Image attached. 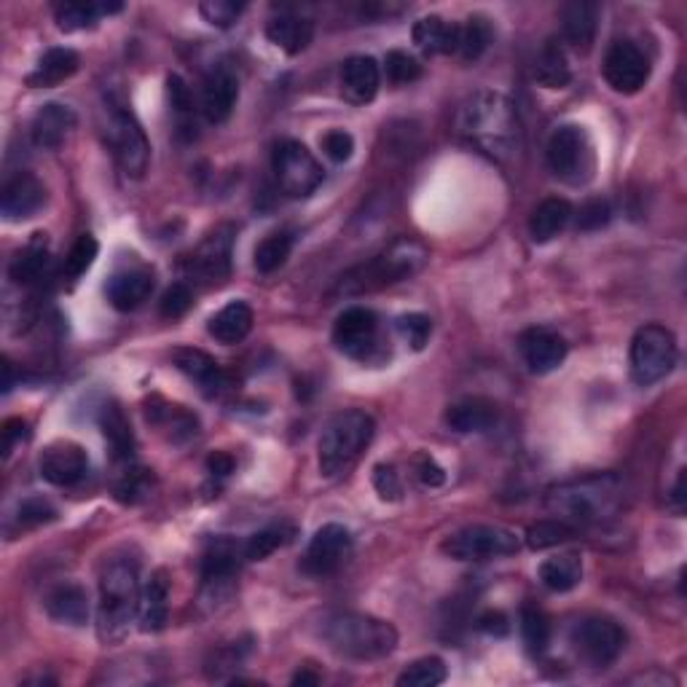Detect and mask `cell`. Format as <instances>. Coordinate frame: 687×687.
Masks as SVG:
<instances>
[{
  "mask_svg": "<svg viewBox=\"0 0 687 687\" xmlns=\"http://www.w3.org/2000/svg\"><path fill=\"white\" fill-rule=\"evenodd\" d=\"M38 470L44 475V481H49L52 486L68 489V486L81 484L89 475V457L74 441H57L44 449V454L38 460Z\"/></svg>",
  "mask_w": 687,
  "mask_h": 687,
  "instance_id": "ac0fdd59",
  "label": "cell"
},
{
  "mask_svg": "<svg viewBox=\"0 0 687 687\" xmlns=\"http://www.w3.org/2000/svg\"><path fill=\"white\" fill-rule=\"evenodd\" d=\"M49 269V239L46 234H33V239L22 247L9 267V277L16 285H35L46 277Z\"/></svg>",
  "mask_w": 687,
  "mask_h": 687,
  "instance_id": "1f68e13d",
  "label": "cell"
},
{
  "mask_svg": "<svg viewBox=\"0 0 687 687\" xmlns=\"http://www.w3.org/2000/svg\"><path fill=\"white\" fill-rule=\"evenodd\" d=\"M650 70L653 68H650L647 54L639 49L634 41H615L601 63L605 81L618 94H637L650 81Z\"/></svg>",
  "mask_w": 687,
  "mask_h": 687,
  "instance_id": "5bb4252c",
  "label": "cell"
},
{
  "mask_svg": "<svg viewBox=\"0 0 687 687\" xmlns=\"http://www.w3.org/2000/svg\"><path fill=\"white\" fill-rule=\"evenodd\" d=\"M239 100V78L228 65H215L202 83L199 111L210 124H223Z\"/></svg>",
  "mask_w": 687,
  "mask_h": 687,
  "instance_id": "d6986e66",
  "label": "cell"
},
{
  "mask_svg": "<svg viewBox=\"0 0 687 687\" xmlns=\"http://www.w3.org/2000/svg\"><path fill=\"white\" fill-rule=\"evenodd\" d=\"M252 319L256 317H252V309L245 301H232V304L223 306L218 315L210 317L207 330L215 341L234 347V344L245 341L247 336H250Z\"/></svg>",
  "mask_w": 687,
  "mask_h": 687,
  "instance_id": "d6a6232c",
  "label": "cell"
},
{
  "mask_svg": "<svg viewBox=\"0 0 687 687\" xmlns=\"http://www.w3.org/2000/svg\"><path fill=\"white\" fill-rule=\"evenodd\" d=\"M54 518H57V508L44 497H27L16 508V527L20 529L44 527V523H52Z\"/></svg>",
  "mask_w": 687,
  "mask_h": 687,
  "instance_id": "816d5d0a",
  "label": "cell"
},
{
  "mask_svg": "<svg viewBox=\"0 0 687 687\" xmlns=\"http://www.w3.org/2000/svg\"><path fill=\"white\" fill-rule=\"evenodd\" d=\"M172 363L174 369L183 373L185 379L196 384L204 395L213 397L218 395L226 384V376H223V369L215 363V358H210L207 352L194 347H178L172 352Z\"/></svg>",
  "mask_w": 687,
  "mask_h": 687,
  "instance_id": "d4e9b609",
  "label": "cell"
},
{
  "mask_svg": "<svg viewBox=\"0 0 687 687\" xmlns=\"http://www.w3.org/2000/svg\"><path fill=\"white\" fill-rule=\"evenodd\" d=\"M572 215L575 213H572V204L566 199H545L529 218V237L538 245L551 243L570 226Z\"/></svg>",
  "mask_w": 687,
  "mask_h": 687,
  "instance_id": "8d00e7d4",
  "label": "cell"
},
{
  "mask_svg": "<svg viewBox=\"0 0 687 687\" xmlns=\"http://www.w3.org/2000/svg\"><path fill=\"white\" fill-rule=\"evenodd\" d=\"M105 140L113 150L119 170L126 178H143L150 161V143L135 113L122 102H111L105 122Z\"/></svg>",
  "mask_w": 687,
  "mask_h": 687,
  "instance_id": "ba28073f",
  "label": "cell"
},
{
  "mask_svg": "<svg viewBox=\"0 0 687 687\" xmlns=\"http://www.w3.org/2000/svg\"><path fill=\"white\" fill-rule=\"evenodd\" d=\"M27 436H30V430H27V421L25 419H9V421H5V425H3V451H5V457H9L11 451H14L16 443L27 441Z\"/></svg>",
  "mask_w": 687,
  "mask_h": 687,
  "instance_id": "6125c7cd",
  "label": "cell"
},
{
  "mask_svg": "<svg viewBox=\"0 0 687 687\" xmlns=\"http://www.w3.org/2000/svg\"><path fill=\"white\" fill-rule=\"evenodd\" d=\"M379 83H382V70L373 57L358 54L349 57L341 68V94L352 105H369V102L379 94Z\"/></svg>",
  "mask_w": 687,
  "mask_h": 687,
  "instance_id": "cb8c5ba5",
  "label": "cell"
},
{
  "mask_svg": "<svg viewBox=\"0 0 687 687\" xmlns=\"http://www.w3.org/2000/svg\"><path fill=\"white\" fill-rule=\"evenodd\" d=\"M319 637L341 658L379 661L397 647V631L387 620L363 612H334L319 623Z\"/></svg>",
  "mask_w": 687,
  "mask_h": 687,
  "instance_id": "277c9868",
  "label": "cell"
},
{
  "mask_svg": "<svg viewBox=\"0 0 687 687\" xmlns=\"http://www.w3.org/2000/svg\"><path fill=\"white\" fill-rule=\"evenodd\" d=\"M113 492H116V499H122V503L126 505H135V503H140V499H146L150 494L148 470L137 468L135 462H132V465H124L116 486H113Z\"/></svg>",
  "mask_w": 687,
  "mask_h": 687,
  "instance_id": "f6af8a7d",
  "label": "cell"
},
{
  "mask_svg": "<svg viewBox=\"0 0 687 687\" xmlns=\"http://www.w3.org/2000/svg\"><path fill=\"white\" fill-rule=\"evenodd\" d=\"M414 473H417V478L427 489H438V486L446 484V470L430 454H421V451L414 457Z\"/></svg>",
  "mask_w": 687,
  "mask_h": 687,
  "instance_id": "91938a15",
  "label": "cell"
},
{
  "mask_svg": "<svg viewBox=\"0 0 687 687\" xmlns=\"http://www.w3.org/2000/svg\"><path fill=\"white\" fill-rule=\"evenodd\" d=\"M534 81L545 89H564L572 81L566 54L556 41H548L538 54V59H534Z\"/></svg>",
  "mask_w": 687,
  "mask_h": 687,
  "instance_id": "ab89813d",
  "label": "cell"
},
{
  "mask_svg": "<svg viewBox=\"0 0 687 687\" xmlns=\"http://www.w3.org/2000/svg\"><path fill=\"white\" fill-rule=\"evenodd\" d=\"M545 159L551 172L570 185H583L594 178V146L586 126L564 124L551 135L545 148Z\"/></svg>",
  "mask_w": 687,
  "mask_h": 687,
  "instance_id": "9c48e42d",
  "label": "cell"
},
{
  "mask_svg": "<svg viewBox=\"0 0 687 687\" xmlns=\"http://www.w3.org/2000/svg\"><path fill=\"white\" fill-rule=\"evenodd\" d=\"M352 553V532L341 523H325L304 553V572L312 577L334 575Z\"/></svg>",
  "mask_w": 687,
  "mask_h": 687,
  "instance_id": "e0dca14e",
  "label": "cell"
},
{
  "mask_svg": "<svg viewBox=\"0 0 687 687\" xmlns=\"http://www.w3.org/2000/svg\"><path fill=\"white\" fill-rule=\"evenodd\" d=\"M122 3H83V0H68L54 9V20L63 33H76V30H89L98 25L100 16L119 14Z\"/></svg>",
  "mask_w": 687,
  "mask_h": 687,
  "instance_id": "74e56055",
  "label": "cell"
},
{
  "mask_svg": "<svg viewBox=\"0 0 687 687\" xmlns=\"http://www.w3.org/2000/svg\"><path fill=\"white\" fill-rule=\"evenodd\" d=\"M167 612H170V581H167V572H154L148 577V583L143 586L140 596V629L146 634H156V631L165 629Z\"/></svg>",
  "mask_w": 687,
  "mask_h": 687,
  "instance_id": "f546056e",
  "label": "cell"
},
{
  "mask_svg": "<svg viewBox=\"0 0 687 687\" xmlns=\"http://www.w3.org/2000/svg\"><path fill=\"white\" fill-rule=\"evenodd\" d=\"M612 218V207L607 199H588L581 210H577V228L581 232H599Z\"/></svg>",
  "mask_w": 687,
  "mask_h": 687,
  "instance_id": "11a10c76",
  "label": "cell"
},
{
  "mask_svg": "<svg viewBox=\"0 0 687 687\" xmlns=\"http://www.w3.org/2000/svg\"><path fill=\"white\" fill-rule=\"evenodd\" d=\"M427 261H430V250L425 245L417 243V239L401 237L390 247H384L379 256L341 274L330 295L334 299H341V295L344 299H352V295L384 291V288H393L397 282L412 280L414 274L425 269Z\"/></svg>",
  "mask_w": 687,
  "mask_h": 687,
  "instance_id": "3957f363",
  "label": "cell"
},
{
  "mask_svg": "<svg viewBox=\"0 0 687 687\" xmlns=\"http://www.w3.org/2000/svg\"><path fill=\"white\" fill-rule=\"evenodd\" d=\"M167 94H170V105L178 116L180 132H189V137H194V98H191V89L185 87V81L180 76L167 78Z\"/></svg>",
  "mask_w": 687,
  "mask_h": 687,
  "instance_id": "7dc6e473",
  "label": "cell"
},
{
  "mask_svg": "<svg viewBox=\"0 0 687 687\" xmlns=\"http://www.w3.org/2000/svg\"><path fill=\"white\" fill-rule=\"evenodd\" d=\"M271 170L282 194L291 199H306L323 185V165L309 148L299 140H280L271 154Z\"/></svg>",
  "mask_w": 687,
  "mask_h": 687,
  "instance_id": "30bf717a",
  "label": "cell"
},
{
  "mask_svg": "<svg viewBox=\"0 0 687 687\" xmlns=\"http://www.w3.org/2000/svg\"><path fill=\"white\" fill-rule=\"evenodd\" d=\"M267 38L277 49L295 57V54L309 49L312 38H315V22L306 20V16L291 14V11H282L280 16H271L269 20Z\"/></svg>",
  "mask_w": 687,
  "mask_h": 687,
  "instance_id": "484cf974",
  "label": "cell"
},
{
  "mask_svg": "<svg viewBox=\"0 0 687 687\" xmlns=\"http://www.w3.org/2000/svg\"><path fill=\"white\" fill-rule=\"evenodd\" d=\"M207 470H210V475H215V478H226V475H232L234 473L232 454H226V451H215V454H210Z\"/></svg>",
  "mask_w": 687,
  "mask_h": 687,
  "instance_id": "be15d7a7",
  "label": "cell"
},
{
  "mask_svg": "<svg viewBox=\"0 0 687 687\" xmlns=\"http://www.w3.org/2000/svg\"><path fill=\"white\" fill-rule=\"evenodd\" d=\"M494 41V30L486 16H470L465 25H460V44H457V54L465 63H475L484 57Z\"/></svg>",
  "mask_w": 687,
  "mask_h": 687,
  "instance_id": "60d3db41",
  "label": "cell"
},
{
  "mask_svg": "<svg viewBox=\"0 0 687 687\" xmlns=\"http://www.w3.org/2000/svg\"><path fill=\"white\" fill-rule=\"evenodd\" d=\"M572 644H575L577 655L594 668H605L618 661V655L626 647V634L618 623L601 615H590L583 618L572 631Z\"/></svg>",
  "mask_w": 687,
  "mask_h": 687,
  "instance_id": "7c38bea8",
  "label": "cell"
},
{
  "mask_svg": "<svg viewBox=\"0 0 687 687\" xmlns=\"http://www.w3.org/2000/svg\"><path fill=\"white\" fill-rule=\"evenodd\" d=\"M199 14L204 16V22H210L213 27L228 30L237 25L239 16L245 14V3H234V0H204L199 5Z\"/></svg>",
  "mask_w": 687,
  "mask_h": 687,
  "instance_id": "db71d44e",
  "label": "cell"
},
{
  "mask_svg": "<svg viewBox=\"0 0 687 687\" xmlns=\"http://www.w3.org/2000/svg\"><path fill=\"white\" fill-rule=\"evenodd\" d=\"M384 74H387V78L395 83V87H406V83L419 81L421 65L412 57V54L395 49L387 54V59H384Z\"/></svg>",
  "mask_w": 687,
  "mask_h": 687,
  "instance_id": "f5cc1de1",
  "label": "cell"
},
{
  "mask_svg": "<svg viewBox=\"0 0 687 687\" xmlns=\"http://www.w3.org/2000/svg\"><path fill=\"white\" fill-rule=\"evenodd\" d=\"M191 304H194V293H191V288L185 285V282H174L170 291L161 295L159 312H161V317H167V319H180L185 312L191 309Z\"/></svg>",
  "mask_w": 687,
  "mask_h": 687,
  "instance_id": "9f6ffc18",
  "label": "cell"
},
{
  "mask_svg": "<svg viewBox=\"0 0 687 687\" xmlns=\"http://www.w3.org/2000/svg\"><path fill=\"white\" fill-rule=\"evenodd\" d=\"M446 556L457 562H489V559L514 556L521 548L516 532L505 527H492V523H473V527L460 529L443 540Z\"/></svg>",
  "mask_w": 687,
  "mask_h": 687,
  "instance_id": "8fae6325",
  "label": "cell"
},
{
  "mask_svg": "<svg viewBox=\"0 0 687 687\" xmlns=\"http://www.w3.org/2000/svg\"><path fill=\"white\" fill-rule=\"evenodd\" d=\"M245 562V542L232 538H215L202 553V588L213 599H221L232 588L239 564Z\"/></svg>",
  "mask_w": 687,
  "mask_h": 687,
  "instance_id": "2e32d148",
  "label": "cell"
},
{
  "mask_svg": "<svg viewBox=\"0 0 687 687\" xmlns=\"http://www.w3.org/2000/svg\"><path fill=\"white\" fill-rule=\"evenodd\" d=\"M478 629L489 637H505L510 631V620L505 612L489 610L478 618Z\"/></svg>",
  "mask_w": 687,
  "mask_h": 687,
  "instance_id": "94428289",
  "label": "cell"
},
{
  "mask_svg": "<svg viewBox=\"0 0 687 687\" xmlns=\"http://www.w3.org/2000/svg\"><path fill=\"white\" fill-rule=\"evenodd\" d=\"M317 683H319V677L312 672H299L293 677V685H317Z\"/></svg>",
  "mask_w": 687,
  "mask_h": 687,
  "instance_id": "e7e4bbea",
  "label": "cell"
},
{
  "mask_svg": "<svg viewBox=\"0 0 687 687\" xmlns=\"http://www.w3.org/2000/svg\"><path fill=\"white\" fill-rule=\"evenodd\" d=\"M373 432H376V421L360 408H349V412L330 417L317 443L319 473L325 478H339L347 470H352L354 462L371 446Z\"/></svg>",
  "mask_w": 687,
  "mask_h": 687,
  "instance_id": "8992f818",
  "label": "cell"
},
{
  "mask_svg": "<svg viewBox=\"0 0 687 687\" xmlns=\"http://www.w3.org/2000/svg\"><path fill=\"white\" fill-rule=\"evenodd\" d=\"M414 44L425 54H457L460 44V25L446 22L443 16H421L414 25Z\"/></svg>",
  "mask_w": 687,
  "mask_h": 687,
  "instance_id": "d590c367",
  "label": "cell"
},
{
  "mask_svg": "<svg viewBox=\"0 0 687 687\" xmlns=\"http://www.w3.org/2000/svg\"><path fill=\"white\" fill-rule=\"evenodd\" d=\"M78 65H81V59H78V54L74 49L54 46V49H49L44 57L38 59L35 70L27 76V83L33 89L57 87V83L68 81L70 76H76Z\"/></svg>",
  "mask_w": 687,
  "mask_h": 687,
  "instance_id": "e575fe53",
  "label": "cell"
},
{
  "mask_svg": "<svg viewBox=\"0 0 687 687\" xmlns=\"http://www.w3.org/2000/svg\"><path fill=\"white\" fill-rule=\"evenodd\" d=\"M98 252H100L98 239H94L92 234H81V237L74 243V247H70L68 256H65L63 271L70 277V280H78L81 274H87V269L92 267Z\"/></svg>",
  "mask_w": 687,
  "mask_h": 687,
  "instance_id": "c3c4849f",
  "label": "cell"
},
{
  "mask_svg": "<svg viewBox=\"0 0 687 687\" xmlns=\"http://www.w3.org/2000/svg\"><path fill=\"white\" fill-rule=\"evenodd\" d=\"M397 334H401V339L406 341L414 352H421L432 336V319L427 315H419V312L397 317Z\"/></svg>",
  "mask_w": 687,
  "mask_h": 687,
  "instance_id": "f907efd6",
  "label": "cell"
},
{
  "mask_svg": "<svg viewBox=\"0 0 687 687\" xmlns=\"http://www.w3.org/2000/svg\"><path fill=\"white\" fill-rule=\"evenodd\" d=\"M446 683V663L436 655L414 661L406 672L397 677V687H436Z\"/></svg>",
  "mask_w": 687,
  "mask_h": 687,
  "instance_id": "ee69618b",
  "label": "cell"
},
{
  "mask_svg": "<svg viewBox=\"0 0 687 687\" xmlns=\"http://www.w3.org/2000/svg\"><path fill=\"white\" fill-rule=\"evenodd\" d=\"M156 288V274L150 267H135L116 271V274L108 280L105 295L111 301L113 309L119 312H132L137 306H143L150 299Z\"/></svg>",
  "mask_w": 687,
  "mask_h": 687,
  "instance_id": "7402d4cb",
  "label": "cell"
},
{
  "mask_svg": "<svg viewBox=\"0 0 687 687\" xmlns=\"http://www.w3.org/2000/svg\"><path fill=\"white\" fill-rule=\"evenodd\" d=\"M518 349H521V358L527 363V369L532 373H551L566 360V341L559 334L548 328H529L523 330L521 339H518Z\"/></svg>",
  "mask_w": 687,
  "mask_h": 687,
  "instance_id": "44dd1931",
  "label": "cell"
},
{
  "mask_svg": "<svg viewBox=\"0 0 687 687\" xmlns=\"http://www.w3.org/2000/svg\"><path fill=\"white\" fill-rule=\"evenodd\" d=\"M334 344L352 360H371L379 349V317L365 306H349L334 325Z\"/></svg>",
  "mask_w": 687,
  "mask_h": 687,
  "instance_id": "9a60e30c",
  "label": "cell"
},
{
  "mask_svg": "<svg viewBox=\"0 0 687 687\" xmlns=\"http://www.w3.org/2000/svg\"><path fill=\"white\" fill-rule=\"evenodd\" d=\"M373 486H376L379 497L387 499V503H395L403 494L401 475H397V470L393 465H384V462L373 468Z\"/></svg>",
  "mask_w": 687,
  "mask_h": 687,
  "instance_id": "680465c9",
  "label": "cell"
},
{
  "mask_svg": "<svg viewBox=\"0 0 687 687\" xmlns=\"http://www.w3.org/2000/svg\"><path fill=\"white\" fill-rule=\"evenodd\" d=\"M457 126L475 148H481L486 156L503 161V165L518 159L523 148L521 122H518L514 102L499 92H486L484 89V92H475L473 98H468L465 105L460 108Z\"/></svg>",
  "mask_w": 687,
  "mask_h": 687,
  "instance_id": "6da1fadb",
  "label": "cell"
},
{
  "mask_svg": "<svg viewBox=\"0 0 687 687\" xmlns=\"http://www.w3.org/2000/svg\"><path fill=\"white\" fill-rule=\"evenodd\" d=\"M140 572L132 559H113L100 575L98 634L105 644H116L129 634L132 620L140 615Z\"/></svg>",
  "mask_w": 687,
  "mask_h": 687,
  "instance_id": "5b68a950",
  "label": "cell"
},
{
  "mask_svg": "<svg viewBox=\"0 0 687 687\" xmlns=\"http://www.w3.org/2000/svg\"><path fill=\"white\" fill-rule=\"evenodd\" d=\"M293 250V234L291 232H274L267 239H261V245L256 247V269L261 274H271L280 267H285V261L291 258Z\"/></svg>",
  "mask_w": 687,
  "mask_h": 687,
  "instance_id": "b9f144b4",
  "label": "cell"
},
{
  "mask_svg": "<svg viewBox=\"0 0 687 687\" xmlns=\"http://www.w3.org/2000/svg\"><path fill=\"white\" fill-rule=\"evenodd\" d=\"M572 534H575V527L559 521V518H545V521L532 523V527L527 529V545L532 548V551H545V548L566 542Z\"/></svg>",
  "mask_w": 687,
  "mask_h": 687,
  "instance_id": "bcb514c9",
  "label": "cell"
},
{
  "mask_svg": "<svg viewBox=\"0 0 687 687\" xmlns=\"http://www.w3.org/2000/svg\"><path fill=\"white\" fill-rule=\"evenodd\" d=\"M443 419L454 432H486L497 421V406L486 397H462L446 408Z\"/></svg>",
  "mask_w": 687,
  "mask_h": 687,
  "instance_id": "4316f807",
  "label": "cell"
},
{
  "mask_svg": "<svg viewBox=\"0 0 687 687\" xmlns=\"http://www.w3.org/2000/svg\"><path fill=\"white\" fill-rule=\"evenodd\" d=\"M232 252H234V228L221 226L196 247L191 256L183 258V271L191 280L204 285H218L232 274Z\"/></svg>",
  "mask_w": 687,
  "mask_h": 687,
  "instance_id": "4fadbf2b",
  "label": "cell"
},
{
  "mask_svg": "<svg viewBox=\"0 0 687 687\" xmlns=\"http://www.w3.org/2000/svg\"><path fill=\"white\" fill-rule=\"evenodd\" d=\"M288 542V532L282 527H269L261 532L250 534L245 542V562H263L269 559L277 548H282Z\"/></svg>",
  "mask_w": 687,
  "mask_h": 687,
  "instance_id": "681fc988",
  "label": "cell"
},
{
  "mask_svg": "<svg viewBox=\"0 0 687 687\" xmlns=\"http://www.w3.org/2000/svg\"><path fill=\"white\" fill-rule=\"evenodd\" d=\"M46 204V189L35 174L16 172L5 180L3 194H0V213L5 221H27L41 213Z\"/></svg>",
  "mask_w": 687,
  "mask_h": 687,
  "instance_id": "ffe728a7",
  "label": "cell"
},
{
  "mask_svg": "<svg viewBox=\"0 0 687 687\" xmlns=\"http://www.w3.org/2000/svg\"><path fill=\"white\" fill-rule=\"evenodd\" d=\"M319 146H323L325 156L336 165H344V161L352 159L354 154V137L349 135L347 129H330L319 137Z\"/></svg>",
  "mask_w": 687,
  "mask_h": 687,
  "instance_id": "6f0895ef",
  "label": "cell"
},
{
  "mask_svg": "<svg viewBox=\"0 0 687 687\" xmlns=\"http://www.w3.org/2000/svg\"><path fill=\"white\" fill-rule=\"evenodd\" d=\"M540 583L553 594H566V590L577 588L583 581V562L575 553H562L548 562L540 564Z\"/></svg>",
  "mask_w": 687,
  "mask_h": 687,
  "instance_id": "f35d334b",
  "label": "cell"
},
{
  "mask_svg": "<svg viewBox=\"0 0 687 687\" xmlns=\"http://www.w3.org/2000/svg\"><path fill=\"white\" fill-rule=\"evenodd\" d=\"M562 27L570 46H575L577 52H588L599 27V5L590 0H572L562 9Z\"/></svg>",
  "mask_w": 687,
  "mask_h": 687,
  "instance_id": "83f0119b",
  "label": "cell"
},
{
  "mask_svg": "<svg viewBox=\"0 0 687 687\" xmlns=\"http://www.w3.org/2000/svg\"><path fill=\"white\" fill-rule=\"evenodd\" d=\"M46 612L65 626H83L89 620V594L78 583H63L46 596Z\"/></svg>",
  "mask_w": 687,
  "mask_h": 687,
  "instance_id": "4dcf8cb0",
  "label": "cell"
},
{
  "mask_svg": "<svg viewBox=\"0 0 687 687\" xmlns=\"http://www.w3.org/2000/svg\"><path fill=\"white\" fill-rule=\"evenodd\" d=\"M74 129L76 113L74 108L63 105V102H46V105L33 116V124H30L33 143L44 150H57L65 140H68V135Z\"/></svg>",
  "mask_w": 687,
  "mask_h": 687,
  "instance_id": "603a6c76",
  "label": "cell"
},
{
  "mask_svg": "<svg viewBox=\"0 0 687 687\" xmlns=\"http://www.w3.org/2000/svg\"><path fill=\"white\" fill-rule=\"evenodd\" d=\"M679 358L677 339L668 328L650 323L631 339V379L639 387H653L674 371Z\"/></svg>",
  "mask_w": 687,
  "mask_h": 687,
  "instance_id": "52a82bcc",
  "label": "cell"
},
{
  "mask_svg": "<svg viewBox=\"0 0 687 687\" xmlns=\"http://www.w3.org/2000/svg\"><path fill=\"white\" fill-rule=\"evenodd\" d=\"M100 427L105 436L111 454L119 465H132L135 462V432H132L129 419L116 403H105L100 412Z\"/></svg>",
  "mask_w": 687,
  "mask_h": 687,
  "instance_id": "f1b7e54d",
  "label": "cell"
},
{
  "mask_svg": "<svg viewBox=\"0 0 687 687\" xmlns=\"http://www.w3.org/2000/svg\"><path fill=\"white\" fill-rule=\"evenodd\" d=\"M521 637L529 653H534V655L545 653L548 644H551V623H548L545 612L532 605H523L521 607Z\"/></svg>",
  "mask_w": 687,
  "mask_h": 687,
  "instance_id": "7bdbcfd3",
  "label": "cell"
},
{
  "mask_svg": "<svg viewBox=\"0 0 687 687\" xmlns=\"http://www.w3.org/2000/svg\"><path fill=\"white\" fill-rule=\"evenodd\" d=\"M3 371H5V382H3V390H5V393H9V390H11V387H14V365H11V363H9V360H5Z\"/></svg>",
  "mask_w": 687,
  "mask_h": 687,
  "instance_id": "03108f58",
  "label": "cell"
},
{
  "mask_svg": "<svg viewBox=\"0 0 687 687\" xmlns=\"http://www.w3.org/2000/svg\"><path fill=\"white\" fill-rule=\"evenodd\" d=\"M146 417L154 427L167 432V438L174 443H183L189 438H194L199 432V419L191 412H185L183 406H174V403L154 401L148 403Z\"/></svg>",
  "mask_w": 687,
  "mask_h": 687,
  "instance_id": "836d02e7",
  "label": "cell"
},
{
  "mask_svg": "<svg viewBox=\"0 0 687 687\" xmlns=\"http://www.w3.org/2000/svg\"><path fill=\"white\" fill-rule=\"evenodd\" d=\"M620 499H623V486L618 475L594 473L551 486L545 494V508L570 527H588L618 514Z\"/></svg>",
  "mask_w": 687,
  "mask_h": 687,
  "instance_id": "7a4b0ae2",
  "label": "cell"
}]
</instances>
